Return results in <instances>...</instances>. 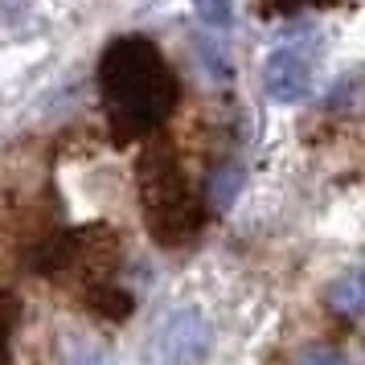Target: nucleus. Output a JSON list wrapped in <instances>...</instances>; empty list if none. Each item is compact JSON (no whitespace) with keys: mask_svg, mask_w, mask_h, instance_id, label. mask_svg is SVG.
Wrapping results in <instances>:
<instances>
[{"mask_svg":"<svg viewBox=\"0 0 365 365\" xmlns=\"http://www.w3.org/2000/svg\"><path fill=\"white\" fill-rule=\"evenodd\" d=\"M135 185H140V205H144V226L160 247H185L193 242L205 226V205L197 189L189 185L181 160L168 148L152 144L135 160Z\"/></svg>","mask_w":365,"mask_h":365,"instance_id":"nucleus-2","label":"nucleus"},{"mask_svg":"<svg viewBox=\"0 0 365 365\" xmlns=\"http://www.w3.org/2000/svg\"><path fill=\"white\" fill-rule=\"evenodd\" d=\"M83 299H86V308L95 316H103V320H128V312H132V292L128 287H119L111 275L107 279H91L83 283Z\"/></svg>","mask_w":365,"mask_h":365,"instance_id":"nucleus-5","label":"nucleus"},{"mask_svg":"<svg viewBox=\"0 0 365 365\" xmlns=\"http://www.w3.org/2000/svg\"><path fill=\"white\" fill-rule=\"evenodd\" d=\"M242 165H222V168H214L210 173V201L214 205H230L238 193H242Z\"/></svg>","mask_w":365,"mask_h":365,"instance_id":"nucleus-8","label":"nucleus"},{"mask_svg":"<svg viewBox=\"0 0 365 365\" xmlns=\"http://www.w3.org/2000/svg\"><path fill=\"white\" fill-rule=\"evenodd\" d=\"M193 9L210 29H230L234 25V0H193Z\"/></svg>","mask_w":365,"mask_h":365,"instance_id":"nucleus-10","label":"nucleus"},{"mask_svg":"<svg viewBox=\"0 0 365 365\" xmlns=\"http://www.w3.org/2000/svg\"><path fill=\"white\" fill-rule=\"evenodd\" d=\"M329 304L336 308L341 316H357L365 304V283H361V271H345L341 279L329 283Z\"/></svg>","mask_w":365,"mask_h":365,"instance_id":"nucleus-6","label":"nucleus"},{"mask_svg":"<svg viewBox=\"0 0 365 365\" xmlns=\"http://www.w3.org/2000/svg\"><path fill=\"white\" fill-rule=\"evenodd\" d=\"M152 365H205L214 353V324L201 308H173L152 329Z\"/></svg>","mask_w":365,"mask_h":365,"instance_id":"nucleus-3","label":"nucleus"},{"mask_svg":"<svg viewBox=\"0 0 365 365\" xmlns=\"http://www.w3.org/2000/svg\"><path fill=\"white\" fill-rule=\"evenodd\" d=\"M299 365H349V357L332 345H312V349H304Z\"/></svg>","mask_w":365,"mask_h":365,"instance_id":"nucleus-11","label":"nucleus"},{"mask_svg":"<svg viewBox=\"0 0 365 365\" xmlns=\"http://www.w3.org/2000/svg\"><path fill=\"white\" fill-rule=\"evenodd\" d=\"M62 361L66 365H111V353H107L99 341L83 336V332H66V341H62Z\"/></svg>","mask_w":365,"mask_h":365,"instance_id":"nucleus-7","label":"nucleus"},{"mask_svg":"<svg viewBox=\"0 0 365 365\" xmlns=\"http://www.w3.org/2000/svg\"><path fill=\"white\" fill-rule=\"evenodd\" d=\"M99 99L115 144L152 135L181 99V83L160 46L144 34L115 37L99 58Z\"/></svg>","mask_w":365,"mask_h":365,"instance_id":"nucleus-1","label":"nucleus"},{"mask_svg":"<svg viewBox=\"0 0 365 365\" xmlns=\"http://www.w3.org/2000/svg\"><path fill=\"white\" fill-rule=\"evenodd\" d=\"M21 324V299L13 292H0V365H9V341Z\"/></svg>","mask_w":365,"mask_h":365,"instance_id":"nucleus-9","label":"nucleus"},{"mask_svg":"<svg viewBox=\"0 0 365 365\" xmlns=\"http://www.w3.org/2000/svg\"><path fill=\"white\" fill-rule=\"evenodd\" d=\"M271 4H279V9H296V4H332V0H271Z\"/></svg>","mask_w":365,"mask_h":365,"instance_id":"nucleus-12","label":"nucleus"},{"mask_svg":"<svg viewBox=\"0 0 365 365\" xmlns=\"http://www.w3.org/2000/svg\"><path fill=\"white\" fill-rule=\"evenodd\" d=\"M316 86V70L312 58L299 53L296 46H283V50L267 53L263 62V91L275 103H304Z\"/></svg>","mask_w":365,"mask_h":365,"instance_id":"nucleus-4","label":"nucleus"}]
</instances>
